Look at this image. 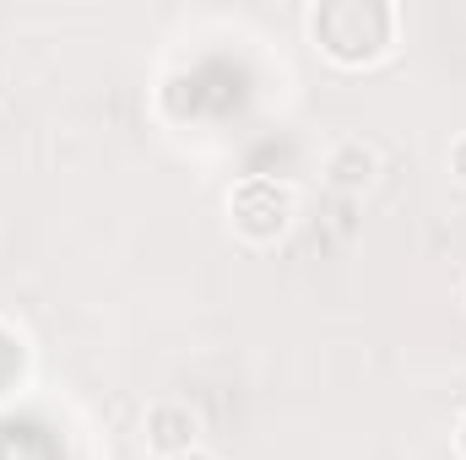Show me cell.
I'll use <instances>...</instances> for the list:
<instances>
[{"label": "cell", "instance_id": "obj_3", "mask_svg": "<svg viewBox=\"0 0 466 460\" xmlns=\"http://www.w3.org/2000/svg\"><path fill=\"white\" fill-rule=\"evenodd\" d=\"M141 445H147L152 460H174L185 450H196L201 445V412L190 401H179V395L152 401L147 417H141Z\"/></svg>", "mask_w": 466, "mask_h": 460}, {"label": "cell", "instance_id": "obj_6", "mask_svg": "<svg viewBox=\"0 0 466 460\" xmlns=\"http://www.w3.org/2000/svg\"><path fill=\"white\" fill-rule=\"evenodd\" d=\"M445 174L466 190V130L461 135H451V146H445Z\"/></svg>", "mask_w": 466, "mask_h": 460}, {"label": "cell", "instance_id": "obj_8", "mask_svg": "<svg viewBox=\"0 0 466 460\" xmlns=\"http://www.w3.org/2000/svg\"><path fill=\"white\" fill-rule=\"evenodd\" d=\"M174 460H223V455H212V450H201V445H196V450H185V455H174Z\"/></svg>", "mask_w": 466, "mask_h": 460}, {"label": "cell", "instance_id": "obj_5", "mask_svg": "<svg viewBox=\"0 0 466 460\" xmlns=\"http://www.w3.org/2000/svg\"><path fill=\"white\" fill-rule=\"evenodd\" d=\"M27 363H33L27 336H22L16 325H5V320H0V401H5L11 390H22V379H27Z\"/></svg>", "mask_w": 466, "mask_h": 460}, {"label": "cell", "instance_id": "obj_9", "mask_svg": "<svg viewBox=\"0 0 466 460\" xmlns=\"http://www.w3.org/2000/svg\"><path fill=\"white\" fill-rule=\"evenodd\" d=\"M461 309H466V282H461Z\"/></svg>", "mask_w": 466, "mask_h": 460}, {"label": "cell", "instance_id": "obj_2", "mask_svg": "<svg viewBox=\"0 0 466 460\" xmlns=\"http://www.w3.org/2000/svg\"><path fill=\"white\" fill-rule=\"evenodd\" d=\"M223 217H228V233L238 244L271 249L299 223V190L288 179H277V174H244L223 195Z\"/></svg>", "mask_w": 466, "mask_h": 460}, {"label": "cell", "instance_id": "obj_1", "mask_svg": "<svg viewBox=\"0 0 466 460\" xmlns=\"http://www.w3.org/2000/svg\"><path fill=\"white\" fill-rule=\"evenodd\" d=\"M304 27L320 60H331L337 71H369L396 55L401 5L396 0H315L304 11Z\"/></svg>", "mask_w": 466, "mask_h": 460}, {"label": "cell", "instance_id": "obj_7", "mask_svg": "<svg viewBox=\"0 0 466 460\" xmlns=\"http://www.w3.org/2000/svg\"><path fill=\"white\" fill-rule=\"evenodd\" d=\"M456 460H466V412L456 417Z\"/></svg>", "mask_w": 466, "mask_h": 460}, {"label": "cell", "instance_id": "obj_4", "mask_svg": "<svg viewBox=\"0 0 466 460\" xmlns=\"http://www.w3.org/2000/svg\"><path fill=\"white\" fill-rule=\"evenodd\" d=\"M380 146L374 141H363V135H337L326 152H320V179H326V190H337V195H363V190H374L380 185Z\"/></svg>", "mask_w": 466, "mask_h": 460}]
</instances>
